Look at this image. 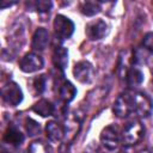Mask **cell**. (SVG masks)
Masks as SVG:
<instances>
[{
  "mask_svg": "<svg viewBox=\"0 0 153 153\" xmlns=\"http://www.w3.org/2000/svg\"><path fill=\"white\" fill-rule=\"evenodd\" d=\"M112 111L120 118H126L134 114V91H126L121 93L114 103Z\"/></svg>",
  "mask_w": 153,
  "mask_h": 153,
  "instance_id": "obj_1",
  "label": "cell"
},
{
  "mask_svg": "<svg viewBox=\"0 0 153 153\" xmlns=\"http://www.w3.org/2000/svg\"><path fill=\"white\" fill-rule=\"evenodd\" d=\"M143 135H145V128L141 124V122L137 120H133V121L128 122L126 124V127L123 128L122 141L128 146L135 145L141 141Z\"/></svg>",
  "mask_w": 153,
  "mask_h": 153,
  "instance_id": "obj_2",
  "label": "cell"
},
{
  "mask_svg": "<svg viewBox=\"0 0 153 153\" xmlns=\"http://www.w3.org/2000/svg\"><path fill=\"white\" fill-rule=\"evenodd\" d=\"M54 31L60 39H67L74 32V23L68 17L57 14L54 19Z\"/></svg>",
  "mask_w": 153,
  "mask_h": 153,
  "instance_id": "obj_3",
  "label": "cell"
},
{
  "mask_svg": "<svg viewBox=\"0 0 153 153\" xmlns=\"http://www.w3.org/2000/svg\"><path fill=\"white\" fill-rule=\"evenodd\" d=\"M1 98L6 105L16 106L23 100V92L16 82L6 84L1 90Z\"/></svg>",
  "mask_w": 153,
  "mask_h": 153,
  "instance_id": "obj_4",
  "label": "cell"
},
{
  "mask_svg": "<svg viewBox=\"0 0 153 153\" xmlns=\"http://www.w3.org/2000/svg\"><path fill=\"white\" fill-rule=\"evenodd\" d=\"M153 110V103L151 98L141 92L134 91V114L139 117H147Z\"/></svg>",
  "mask_w": 153,
  "mask_h": 153,
  "instance_id": "obj_5",
  "label": "cell"
},
{
  "mask_svg": "<svg viewBox=\"0 0 153 153\" xmlns=\"http://www.w3.org/2000/svg\"><path fill=\"white\" fill-rule=\"evenodd\" d=\"M100 142L109 151L117 149L121 143V136H120L117 129L114 126L105 127L100 133Z\"/></svg>",
  "mask_w": 153,
  "mask_h": 153,
  "instance_id": "obj_6",
  "label": "cell"
},
{
  "mask_svg": "<svg viewBox=\"0 0 153 153\" xmlns=\"http://www.w3.org/2000/svg\"><path fill=\"white\" fill-rule=\"evenodd\" d=\"M56 88H57V96L59 98L65 102V103H69L74 99V97L76 96V88L74 87V85L66 80L63 78V74H61L57 78V84H56Z\"/></svg>",
  "mask_w": 153,
  "mask_h": 153,
  "instance_id": "obj_7",
  "label": "cell"
},
{
  "mask_svg": "<svg viewBox=\"0 0 153 153\" xmlns=\"http://www.w3.org/2000/svg\"><path fill=\"white\" fill-rule=\"evenodd\" d=\"M44 61L43 59L36 53H29L22 57L19 61V67L24 73H33L41 68H43Z\"/></svg>",
  "mask_w": 153,
  "mask_h": 153,
  "instance_id": "obj_8",
  "label": "cell"
},
{
  "mask_svg": "<svg viewBox=\"0 0 153 153\" xmlns=\"http://www.w3.org/2000/svg\"><path fill=\"white\" fill-rule=\"evenodd\" d=\"M93 66L88 61H79L78 63L74 65L73 68V74L74 78L82 84H88L92 81L93 78Z\"/></svg>",
  "mask_w": 153,
  "mask_h": 153,
  "instance_id": "obj_9",
  "label": "cell"
},
{
  "mask_svg": "<svg viewBox=\"0 0 153 153\" xmlns=\"http://www.w3.org/2000/svg\"><path fill=\"white\" fill-rule=\"evenodd\" d=\"M85 32H86V36L91 41H98V39H102L106 35L108 25L103 19H97L86 25Z\"/></svg>",
  "mask_w": 153,
  "mask_h": 153,
  "instance_id": "obj_10",
  "label": "cell"
},
{
  "mask_svg": "<svg viewBox=\"0 0 153 153\" xmlns=\"http://www.w3.org/2000/svg\"><path fill=\"white\" fill-rule=\"evenodd\" d=\"M2 140L7 145L13 146V147H17V146H20L23 143V141H24V134L16 126H12L11 124L5 130L4 136H2Z\"/></svg>",
  "mask_w": 153,
  "mask_h": 153,
  "instance_id": "obj_11",
  "label": "cell"
},
{
  "mask_svg": "<svg viewBox=\"0 0 153 153\" xmlns=\"http://www.w3.org/2000/svg\"><path fill=\"white\" fill-rule=\"evenodd\" d=\"M49 32L44 27H38L32 36V48L35 50H44L49 44Z\"/></svg>",
  "mask_w": 153,
  "mask_h": 153,
  "instance_id": "obj_12",
  "label": "cell"
},
{
  "mask_svg": "<svg viewBox=\"0 0 153 153\" xmlns=\"http://www.w3.org/2000/svg\"><path fill=\"white\" fill-rule=\"evenodd\" d=\"M45 133L50 141L59 142L65 136V128L56 121H49L45 126Z\"/></svg>",
  "mask_w": 153,
  "mask_h": 153,
  "instance_id": "obj_13",
  "label": "cell"
},
{
  "mask_svg": "<svg viewBox=\"0 0 153 153\" xmlns=\"http://www.w3.org/2000/svg\"><path fill=\"white\" fill-rule=\"evenodd\" d=\"M53 63L61 72L66 68L68 63V51L63 47H56L53 53Z\"/></svg>",
  "mask_w": 153,
  "mask_h": 153,
  "instance_id": "obj_14",
  "label": "cell"
},
{
  "mask_svg": "<svg viewBox=\"0 0 153 153\" xmlns=\"http://www.w3.org/2000/svg\"><path fill=\"white\" fill-rule=\"evenodd\" d=\"M32 111L42 117H49L55 114V106L51 102L47 99H41L32 106Z\"/></svg>",
  "mask_w": 153,
  "mask_h": 153,
  "instance_id": "obj_15",
  "label": "cell"
},
{
  "mask_svg": "<svg viewBox=\"0 0 153 153\" xmlns=\"http://www.w3.org/2000/svg\"><path fill=\"white\" fill-rule=\"evenodd\" d=\"M126 81H127L128 86L136 87L143 81V73L139 68L131 67L126 72Z\"/></svg>",
  "mask_w": 153,
  "mask_h": 153,
  "instance_id": "obj_16",
  "label": "cell"
},
{
  "mask_svg": "<svg viewBox=\"0 0 153 153\" xmlns=\"http://www.w3.org/2000/svg\"><path fill=\"white\" fill-rule=\"evenodd\" d=\"M80 12L84 16L92 17L100 12V5L98 1H84L80 5Z\"/></svg>",
  "mask_w": 153,
  "mask_h": 153,
  "instance_id": "obj_17",
  "label": "cell"
},
{
  "mask_svg": "<svg viewBox=\"0 0 153 153\" xmlns=\"http://www.w3.org/2000/svg\"><path fill=\"white\" fill-rule=\"evenodd\" d=\"M27 153H51L50 148L42 141H33L29 148H27Z\"/></svg>",
  "mask_w": 153,
  "mask_h": 153,
  "instance_id": "obj_18",
  "label": "cell"
},
{
  "mask_svg": "<svg viewBox=\"0 0 153 153\" xmlns=\"http://www.w3.org/2000/svg\"><path fill=\"white\" fill-rule=\"evenodd\" d=\"M25 129L30 136L38 135L41 133V126L38 122H36L32 118H26L25 120Z\"/></svg>",
  "mask_w": 153,
  "mask_h": 153,
  "instance_id": "obj_19",
  "label": "cell"
},
{
  "mask_svg": "<svg viewBox=\"0 0 153 153\" xmlns=\"http://www.w3.org/2000/svg\"><path fill=\"white\" fill-rule=\"evenodd\" d=\"M45 85H47V79H45V75H38L33 79L32 81V86H33V90L37 94H41L44 92L45 90Z\"/></svg>",
  "mask_w": 153,
  "mask_h": 153,
  "instance_id": "obj_20",
  "label": "cell"
},
{
  "mask_svg": "<svg viewBox=\"0 0 153 153\" xmlns=\"http://www.w3.org/2000/svg\"><path fill=\"white\" fill-rule=\"evenodd\" d=\"M35 6V10H37L39 13H47L51 10L53 7V4L51 1H47V0H38L33 4Z\"/></svg>",
  "mask_w": 153,
  "mask_h": 153,
  "instance_id": "obj_21",
  "label": "cell"
},
{
  "mask_svg": "<svg viewBox=\"0 0 153 153\" xmlns=\"http://www.w3.org/2000/svg\"><path fill=\"white\" fill-rule=\"evenodd\" d=\"M142 45L145 49L153 51V32H148L145 35V37L142 39Z\"/></svg>",
  "mask_w": 153,
  "mask_h": 153,
  "instance_id": "obj_22",
  "label": "cell"
},
{
  "mask_svg": "<svg viewBox=\"0 0 153 153\" xmlns=\"http://www.w3.org/2000/svg\"><path fill=\"white\" fill-rule=\"evenodd\" d=\"M16 4V1H13V2H5L4 0L1 1V4H0V7L1 8H5V7H7V6H11V5H14Z\"/></svg>",
  "mask_w": 153,
  "mask_h": 153,
  "instance_id": "obj_23",
  "label": "cell"
},
{
  "mask_svg": "<svg viewBox=\"0 0 153 153\" xmlns=\"http://www.w3.org/2000/svg\"><path fill=\"white\" fill-rule=\"evenodd\" d=\"M141 153H153V148H148V149H146V151H142Z\"/></svg>",
  "mask_w": 153,
  "mask_h": 153,
  "instance_id": "obj_24",
  "label": "cell"
},
{
  "mask_svg": "<svg viewBox=\"0 0 153 153\" xmlns=\"http://www.w3.org/2000/svg\"><path fill=\"white\" fill-rule=\"evenodd\" d=\"M120 153H129V152H127V151H121Z\"/></svg>",
  "mask_w": 153,
  "mask_h": 153,
  "instance_id": "obj_25",
  "label": "cell"
}]
</instances>
